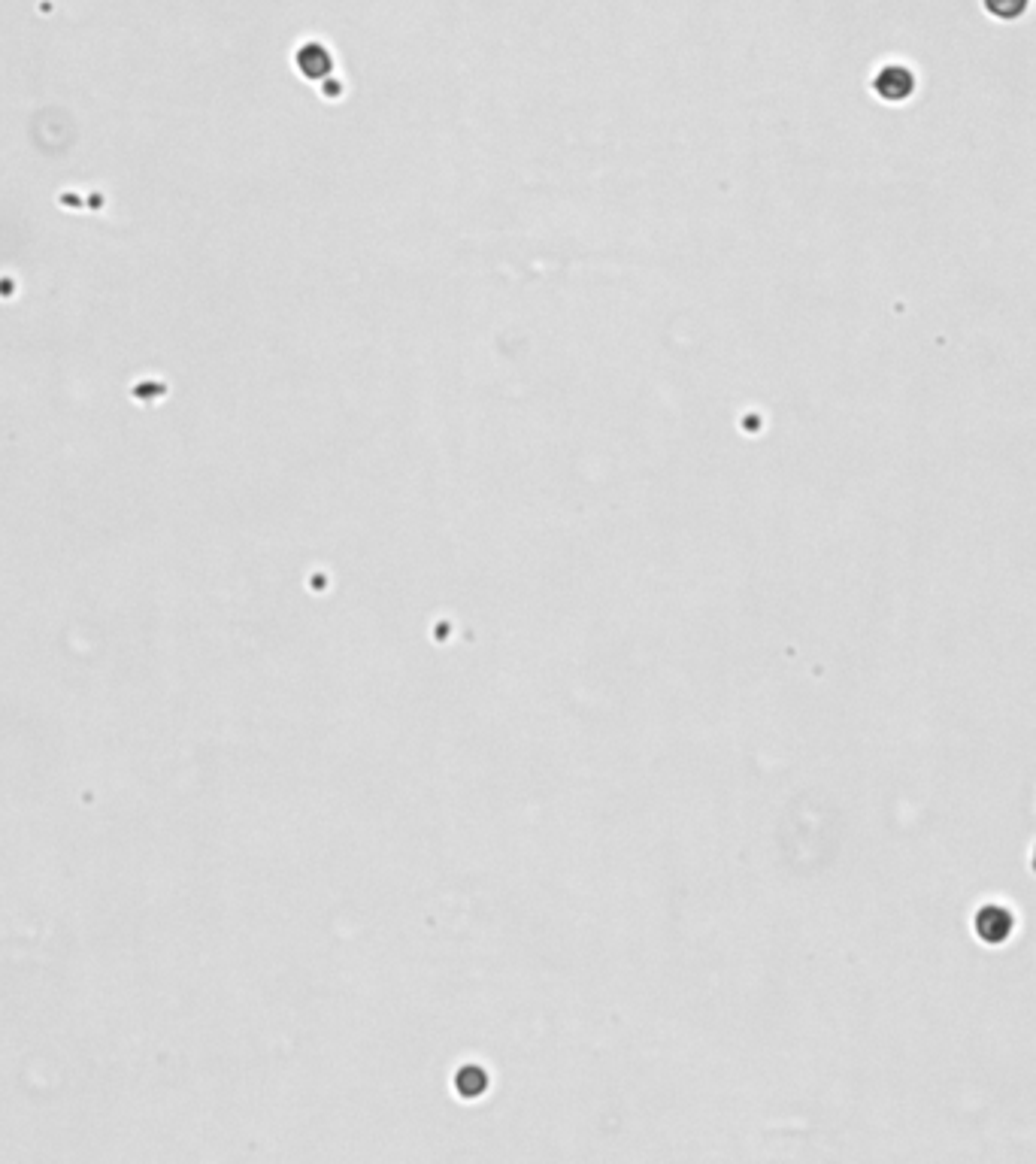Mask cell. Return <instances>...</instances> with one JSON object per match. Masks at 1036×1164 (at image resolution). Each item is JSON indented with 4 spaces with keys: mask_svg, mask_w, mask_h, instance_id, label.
Masks as SVG:
<instances>
[{
    "mask_svg": "<svg viewBox=\"0 0 1036 1164\" xmlns=\"http://www.w3.org/2000/svg\"><path fill=\"white\" fill-rule=\"evenodd\" d=\"M1012 928H1015V919H1012V913H1009L1006 907H1000V904H985V907L976 913V934H979V940H985V943H991V946L1009 940Z\"/></svg>",
    "mask_w": 1036,
    "mask_h": 1164,
    "instance_id": "obj_1",
    "label": "cell"
},
{
    "mask_svg": "<svg viewBox=\"0 0 1036 1164\" xmlns=\"http://www.w3.org/2000/svg\"><path fill=\"white\" fill-rule=\"evenodd\" d=\"M985 7L997 19H1018L1027 10V0H985Z\"/></svg>",
    "mask_w": 1036,
    "mask_h": 1164,
    "instance_id": "obj_2",
    "label": "cell"
}]
</instances>
